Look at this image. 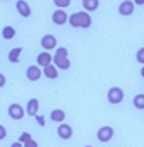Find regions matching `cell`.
Wrapping results in <instances>:
<instances>
[{"label": "cell", "instance_id": "2e32d148", "mask_svg": "<svg viewBox=\"0 0 144 147\" xmlns=\"http://www.w3.org/2000/svg\"><path fill=\"white\" fill-rule=\"evenodd\" d=\"M21 47H14L11 52H9V61L11 62H19V59H21Z\"/></svg>", "mask_w": 144, "mask_h": 147}, {"label": "cell", "instance_id": "9a60e30c", "mask_svg": "<svg viewBox=\"0 0 144 147\" xmlns=\"http://www.w3.org/2000/svg\"><path fill=\"white\" fill-rule=\"evenodd\" d=\"M43 75H45L47 78H50V80L57 78V67H56L54 64H49V66H45V67H43Z\"/></svg>", "mask_w": 144, "mask_h": 147}, {"label": "cell", "instance_id": "6da1fadb", "mask_svg": "<svg viewBox=\"0 0 144 147\" xmlns=\"http://www.w3.org/2000/svg\"><path fill=\"white\" fill-rule=\"evenodd\" d=\"M68 21H69V24L73 26V28H89V26L92 24V19H90V16H89L85 11L71 14V16L68 18Z\"/></svg>", "mask_w": 144, "mask_h": 147}, {"label": "cell", "instance_id": "7a4b0ae2", "mask_svg": "<svg viewBox=\"0 0 144 147\" xmlns=\"http://www.w3.org/2000/svg\"><path fill=\"white\" fill-rule=\"evenodd\" d=\"M108 100L109 104H120L123 100V90L120 87H111L108 92Z\"/></svg>", "mask_w": 144, "mask_h": 147}, {"label": "cell", "instance_id": "277c9868", "mask_svg": "<svg viewBox=\"0 0 144 147\" xmlns=\"http://www.w3.org/2000/svg\"><path fill=\"white\" fill-rule=\"evenodd\" d=\"M40 45L43 47V50L47 52V50H52V49H56V45H57V42H56V36L54 35H45V36H42V40H40Z\"/></svg>", "mask_w": 144, "mask_h": 147}, {"label": "cell", "instance_id": "3957f363", "mask_svg": "<svg viewBox=\"0 0 144 147\" xmlns=\"http://www.w3.org/2000/svg\"><path fill=\"white\" fill-rule=\"evenodd\" d=\"M113 128L111 126H101L99 130H97V138H99V142H103V144H106V142H109L111 138H113Z\"/></svg>", "mask_w": 144, "mask_h": 147}, {"label": "cell", "instance_id": "e0dca14e", "mask_svg": "<svg viewBox=\"0 0 144 147\" xmlns=\"http://www.w3.org/2000/svg\"><path fill=\"white\" fill-rule=\"evenodd\" d=\"M2 36H4L5 40H12V38L16 36V30H14L12 26H5V28L2 30Z\"/></svg>", "mask_w": 144, "mask_h": 147}, {"label": "cell", "instance_id": "30bf717a", "mask_svg": "<svg viewBox=\"0 0 144 147\" xmlns=\"http://www.w3.org/2000/svg\"><path fill=\"white\" fill-rule=\"evenodd\" d=\"M38 104H40L38 99H30L28 104H26V111H24V113L30 114V116H37V114H38V107H40Z\"/></svg>", "mask_w": 144, "mask_h": 147}, {"label": "cell", "instance_id": "44dd1931", "mask_svg": "<svg viewBox=\"0 0 144 147\" xmlns=\"http://www.w3.org/2000/svg\"><path fill=\"white\" fill-rule=\"evenodd\" d=\"M54 57H68V49H64V47H59Z\"/></svg>", "mask_w": 144, "mask_h": 147}, {"label": "cell", "instance_id": "603a6c76", "mask_svg": "<svg viewBox=\"0 0 144 147\" xmlns=\"http://www.w3.org/2000/svg\"><path fill=\"white\" fill-rule=\"evenodd\" d=\"M137 61H139V64H144V49L137 50Z\"/></svg>", "mask_w": 144, "mask_h": 147}, {"label": "cell", "instance_id": "8fae6325", "mask_svg": "<svg viewBox=\"0 0 144 147\" xmlns=\"http://www.w3.org/2000/svg\"><path fill=\"white\" fill-rule=\"evenodd\" d=\"M66 21H68V14H66L64 11H59V9L54 11V14H52V23H54V24H59V26H61V24H64Z\"/></svg>", "mask_w": 144, "mask_h": 147}, {"label": "cell", "instance_id": "83f0119b", "mask_svg": "<svg viewBox=\"0 0 144 147\" xmlns=\"http://www.w3.org/2000/svg\"><path fill=\"white\" fill-rule=\"evenodd\" d=\"M11 147H23V144H19V142H14V144H12Z\"/></svg>", "mask_w": 144, "mask_h": 147}, {"label": "cell", "instance_id": "7c38bea8", "mask_svg": "<svg viewBox=\"0 0 144 147\" xmlns=\"http://www.w3.org/2000/svg\"><path fill=\"white\" fill-rule=\"evenodd\" d=\"M16 9H18V12H19L23 18H30V14H31V9H30V5L24 2V0L16 2Z\"/></svg>", "mask_w": 144, "mask_h": 147}, {"label": "cell", "instance_id": "f1b7e54d", "mask_svg": "<svg viewBox=\"0 0 144 147\" xmlns=\"http://www.w3.org/2000/svg\"><path fill=\"white\" fill-rule=\"evenodd\" d=\"M85 147H92V145H85Z\"/></svg>", "mask_w": 144, "mask_h": 147}, {"label": "cell", "instance_id": "9c48e42d", "mask_svg": "<svg viewBox=\"0 0 144 147\" xmlns=\"http://www.w3.org/2000/svg\"><path fill=\"white\" fill-rule=\"evenodd\" d=\"M52 62V55L49 54V52H40L38 55H37V64H38V67H45V66H49Z\"/></svg>", "mask_w": 144, "mask_h": 147}, {"label": "cell", "instance_id": "7402d4cb", "mask_svg": "<svg viewBox=\"0 0 144 147\" xmlns=\"http://www.w3.org/2000/svg\"><path fill=\"white\" fill-rule=\"evenodd\" d=\"M28 140H31V135L30 133H21V137H19V144H24V142H28Z\"/></svg>", "mask_w": 144, "mask_h": 147}, {"label": "cell", "instance_id": "cb8c5ba5", "mask_svg": "<svg viewBox=\"0 0 144 147\" xmlns=\"http://www.w3.org/2000/svg\"><path fill=\"white\" fill-rule=\"evenodd\" d=\"M23 147H38V144H37V142H35V140L31 138V140L24 142V144H23Z\"/></svg>", "mask_w": 144, "mask_h": 147}, {"label": "cell", "instance_id": "5bb4252c", "mask_svg": "<svg viewBox=\"0 0 144 147\" xmlns=\"http://www.w3.org/2000/svg\"><path fill=\"white\" fill-rule=\"evenodd\" d=\"M64 118H66V113H64L62 109H54V111L50 113V119L56 121V123H62Z\"/></svg>", "mask_w": 144, "mask_h": 147}, {"label": "cell", "instance_id": "4316f807", "mask_svg": "<svg viewBox=\"0 0 144 147\" xmlns=\"http://www.w3.org/2000/svg\"><path fill=\"white\" fill-rule=\"evenodd\" d=\"M4 85H5V76L2 75V73H0V88H2Z\"/></svg>", "mask_w": 144, "mask_h": 147}, {"label": "cell", "instance_id": "ffe728a7", "mask_svg": "<svg viewBox=\"0 0 144 147\" xmlns=\"http://www.w3.org/2000/svg\"><path fill=\"white\" fill-rule=\"evenodd\" d=\"M54 5H56V7H59V11H62L64 7H68V5H69V0H56Z\"/></svg>", "mask_w": 144, "mask_h": 147}, {"label": "cell", "instance_id": "8992f818", "mask_svg": "<svg viewBox=\"0 0 144 147\" xmlns=\"http://www.w3.org/2000/svg\"><path fill=\"white\" fill-rule=\"evenodd\" d=\"M9 116H11L12 119H23L24 109H23L19 104H11V106H9Z\"/></svg>", "mask_w": 144, "mask_h": 147}, {"label": "cell", "instance_id": "4fadbf2b", "mask_svg": "<svg viewBox=\"0 0 144 147\" xmlns=\"http://www.w3.org/2000/svg\"><path fill=\"white\" fill-rule=\"evenodd\" d=\"M52 61H54V66L57 67V69H69V59L68 57H52Z\"/></svg>", "mask_w": 144, "mask_h": 147}, {"label": "cell", "instance_id": "d4e9b609", "mask_svg": "<svg viewBox=\"0 0 144 147\" xmlns=\"http://www.w3.org/2000/svg\"><path fill=\"white\" fill-rule=\"evenodd\" d=\"M5 137H7V130H5V126L0 125V140H4Z\"/></svg>", "mask_w": 144, "mask_h": 147}, {"label": "cell", "instance_id": "d6986e66", "mask_svg": "<svg viewBox=\"0 0 144 147\" xmlns=\"http://www.w3.org/2000/svg\"><path fill=\"white\" fill-rule=\"evenodd\" d=\"M134 106L137 109H144V94H139L134 97Z\"/></svg>", "mask_w": 144, "mask_h": 147}, {"label": "cell", "instance_id": "52a82bcc", "mask_svg": "<svg viewBox=\"0 0 144 147\" xmlns=\"http://www.w3.org/2000/svg\"><path fill=\"white\" fill-rule=\"evenodd\" d=\"M40 76H42V69H40L38 66H30V67L26 69V78H28L30 82L40 80Z\"/></svg>", "mask_w": 144, "mask_h": 147}, {"label": "cell", "instance_id": "484cf974", "mask_svg": "<svg viewBox=\"0 0 144 147\" xmlns=\"http://www.w3.org/2000/svg\"><path fill=\"white\" fill-rule=\"evenodd\" d=\"M35 118H37V123H38L40 126H45V118H43V116H38V114H37Z\"/></svg>", "mask_w": 144, "mask_h": 147}, {"label": "cell", "instance_id": "ba28073f", "mask_svg": "<svg viewBox=\"0 0 144 147\" xmlns=\"http://www.w3.org/2000/svg\"><path fill=\"white\" fill-rule=\"evenodd\" d=\"M134 2H130V0H125V2H122L120 5H118V12L122 14V16H130L132 12H134Z\"/></svg>", "mask_w": 144, "mask_h": 147}, {"label": "cell", "instance_id": "5b68a950", "mask_svg": "<svg viewBox=\"0 0 144 147\" xmlns=\"http://www.w3.org/2000/svg\"><path fill=\"white\" fill-rule=\"evenodd\" d=\"M57 135H59V138L68 140V138H71V135H73V128L69 125H66V123H61L59 128H57Z\"/></svg>", "mask_w": 144, "mask_h": 147}, {"label": "cell", "instance_id": "ac0fdd59", "mask_svg": "<svg viewBox=\"0 0 144 147\" xmlns=\"http://www.w3.org/2000/svg\"><path fill=\"white\" fill-rule=\"evenodd\" d=\"M82 5H84V9H87V11H96V9L99 7V2H97V0H84Z\"/></svg>", "mask_w": 144, "mask_h": 147}]
</instances>
